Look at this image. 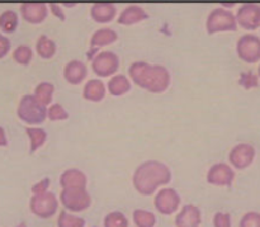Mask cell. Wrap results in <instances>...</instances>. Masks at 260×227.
<instances>
[{
    "mask_svg": "<svg viewBox=\"0 0 260 227\" xmlns=\"http://www.w3.org/2000/svg\"><path fill=\"white\" fill-rule=\"evenodd\" d=\"M236 52L243 61L256 63L260 61V37L253 33L243 35L236 43Z\"/></svg>",
    "mask_w": 260,
    "mask_h": 227,
    "instance_id": "7",
    "label": "cell"
},
{
    "mask_svg": "<svg viewBox=\"0 0 260 227\" xmlns=\"http://www.w3.org/2000/svg\"><path fill=\"white\" fill-rule=\"evenodd\" d=\"M58 227H85V220L81 217H78L75 215L61 211L60 216L57 218Z\"/></svg>",
    "mask_w": 260,
    "mask_h": 227,
    "instance_id": "27",
    "label": "cell"
},
{
    "mask_svg": "<svg viewBox=\"0 0 260 227\" xmlns=\"http://www.w3.org/2000/svg\"><path fill=\"white\" fill-rule=\"evenodd\" d=\"M147 18H149V14L144 8L139 7V5H128L118 15L117 22L122 25H132L141 22V20L147 19Z\"/></svg>",
    "mask_w": 260,
    "mask_h": 227,
    "instance_id": "17",
    "label": "cell"
},
{
    "mask_svg": "<svg viewBox=\"0 0 260 227\" xmlns=\"http://www.w3.org/2000/svg\"><path fill=\"white\" fill-rule=\"evenodd\" d=\"M154 205L161 215H172L180 206L179 193L173 188H162L155 197Z\"/></svg>",
    "mask_w": 260,
    "mask_h": 227,
    "instance_id": "10",
    "label": "cell"
},
{
    "mask_svg": "<svg viewBox=\"0 0 260 227\" xmlns=\"http://www.w3.org/2000/svg\"><path fill=\"white\" fill-rule=\"evenodd\" d=\"M172 180V172L164 163L157 160H147L136 168L132 177L134 187L140 194L151 196L160 185H165Z\"/></svg>",
    "mask_w": 260,
    "mask_h": 227,
    "instance_id": "1",
    "label": "cell"
},
{
    "mask_svg": "<svg viewBox=\"0 0 260 227\" xmlns=\"http://www.w3.org/2000/svg\"><path fill=\"white\" fill-rule=\"evenodd\" d=\"M91 68L98 76L107 78L113 74L119 68V57L112 51H102L96 53L91 60Z\"/></svg>",
    "mask_w": 260,
    "mask_h": 227,
    "instance_id": "8",
    "label": "cell"
},
{
    "mask_svg": "<svg viewBox=\"0 0 260 227\" xmlns=\"http://www.w3.org/2000/svg\"><path fill=\"white\" fill-rule=\"evenodd\" d=\"M88 75V68L85 63L80 60L69 61L63 69V76L65 80L71 85H78Z\"/></svg>",
    "mask_w": 260,
    "mask_h": 227,
    "instance_id": "16",
    "label": "cell"
},
{
    "mask_svg": "<svg viewBox=\"0 0 260 227\" xmlns=\"http://www.w3.org/2000/svg\"><path fill=\"white\" fill-rule=\"evenodd\" d=\"M29 208L33 215L46 220V218L52 217L57 212L58 200L55 193L52 192L33 194L32 198H30Z\"/></svg>",
    "mask_w": 260,
    "mask_h": 227,
    "instance_id": "6",
    "label": "cell"
},
{
    "mask_svg": "<svg viewBox=\"0 0 260 227\" xmlns=\"http://www.w3.org/2000/svg\"><path fill=\"white\" fill-rule=\"evenodd\" d=\"M47 118H50V121H65L69 118V113L61 104L53 103L47 111Z\"/></svg>",
    "mask_w": 260,
    "mask_h": 227,
    "instance_id": "31",
    "label": "cell"
},
{
    "mask_svg": "<svg viewBox=\"0 0 260 227\" xmlns=\"http://www.w3.org/2000/svg\"><path fill=\"white\" fill-rule=\"evenodd\" d=\"M118 40V35H117V32L114 29H112V28H99V29H96L95 32L93 33V36H91V40H90V52L88 53V58L89 60H93L94 58V52H96V50H98L99 47H103V46H107V45H111V43L116 42V41Z\"/></svg>",
    "mask_w": 260,
    "mask_h": 227,
    "instance_id": "14",
    "label": "cell"
},
{
    "mask_svg": "<svg viewBox=\"0 0 260 227\" xmlns=\"http://www.w3.org/2000/svg\"><path fill=\"white\" fill-rule=\"evenodd\" d=\"M36 51L42 58H52L57 51L55 41L48 38L46 35H41L36 42Z\"/></svg>",
    "mask_w": 260,
    "mask_h": 227,
    "instance_id": "22",
    "label": "cell"
},
{
    "mask_svg": "<svg viewBox=\"0 0 260 227\" xmlns=\"http://www.w3.org/2000/svg\"><path fill=\"white\" fill-rule=\"evenodd\" d=\"M60 184L62 188H71V187H84L86 188L88 184V178L81 170L70 168L65 170L60 177Z\"/></svg>",
    "mask_w": 260,
    "mask_h": 227,
    "instance_id": "19",
    "label": "cell"
},
{
    "mask_svg": "<svg viewBox=\"0 0 260 227\" xmlns=\"http://www.w3.org/2000/svg\"><path fill=\"white\" fill-rule=\"evenodd\" d=\"M25 132H27L28 137L30 141V152H35L43 146V144L47 140V132L40 127H25Z\"/></svg>",
    "mask_w": 260,
    "mask_h": 227,
    "instance_id": "23",
    "label": "cell"
},
{
    "mask_svg": "<svg viewBox=\"0 0 260 227\" xmlns=\"http://www.w3.org/2000/svg\"><path fill=\"white\" fill-rule=\"evenodd\" d=\"M134 223L136 227H155L156 225V216L146 210H135L132 213Z\"/></svg>",
    "mask_w": 260,
    "mask_h": 227,
    "instance_id": "26",
    "label": "cell"
},
{
    "mask_svg": "<svg viewBox=\"0 0 260 227\" xmlns=\"http://www.w3.org/2000/svg\"><path fill=\"white\" fill-rule=\"evenodd\" d=\"M128 74L136 85L151 93H162L170 85L169 70L161 65H150L145 61H135L128 68Z\"/></svg>",
    "mask_w": 260,
    "mask_h": 227,
    "instance_id": "2",
    "label": "cell"
},
{
    "mask_svg": "<svg viewBox=\"0 0 260 227\" xmlns=\"http://www.w3.org/2000/svg\"><path fill=\"white\" fill-rule=\"evenodd\" d=\"M53 91H55V86H53V84L48 83V81H42V83H40L35 88V93H33V95H35L36 99H37L38 102H41L43 106L47 107L48 104L52 102Z\"/></svg>",
    "mask_w": 260,
    "mask_h": 227,
    "instance_id": "25",
    "label": "cell"
},
{
    "mask_svg": "<svg viewBox=\"0 0 260 227\" xmlns=\"http://www.w3.org/2000/svg\"><path fill=\"white\" fill-rule=\"evenodd\" d=\"M94 227H95V226H94Z\"/></svg>",
    "mask_w": 260,
    "mask_h": 227,
    "instance_id": "40",
    "label": "cell"
},
{
    "mask_svg": "<svg viewBox=\"0 0 260 227\" xmlns=\"http://www.w3.org/2000/svg\"><path fill=\"white\" fill-rule=\"evenodd\" d=\"M84 99L90 102H101L106 96V85L99 79H90L83 90Z\"/></svg>",
    "mask_w": 260,
    "mask_h": 227,
    "instance_id": "20",
    "label": "cell"
},
{
    "mask_svg": "<svg viewBox=\"0 0 260 227\" xmlns=\"http://www.w3.org/2000/svg\"><path fill=\"white\" fill-rule=\"evenodd\" d=\"M10 50V41L9 38L5 37L4 35L0 33V58H3L4 56H7V53Z\"/></svg>",
    "mask_w": 260,
    "mask_h": 227,
    "instance_id": "35",
    "label": "cell"
},
{
    "mask_svg": "<svg viewBox=\"0 0 260 227\" xmlns=\"http://www.w3.org/2000/svg\"><path fill=\"white\" fill-rule=\"evenodd\" d=\"M238 24L244 29L255 30L260 27V5L243 4L236 13Z\"/></svg>",
    "mask_w": 260,
    "mask_h": 227,
    "instance_id": "11",
    "label": "cell"
},
{
    "mask_svg": "<svg viewBox=\"0 0 260 227\" xmlns=\"http://www.w3.org/2000/svg\"><path fill=\"white\" fill-rule=\"evenodd\" d=\"M259 76L254 74L253 71H246V73H241L240 78H239V85L243 86L244 89L249 90V89L258 88L259 86Z\"/></svg>",
    "mask_w": 260,
    "mask_h": 227,
    "instance_id": "30",
    "label": "cell"
},
{
    "mask_svg": "<svg viewBox=\"0 0 260 227\" xmlns=\"http://www.w3.org/2000/svg\"><path fill=\"white\" fill-rule=\"evenodd\" d=\"M20 14L30 24H40L47 18L48 8L43 3H23L20 5Z\"/></svg>",
    "mask_w": 260,
    "mask_h": 227,
    "instance_id": "13",
    "label": "cell"
},
{
    "mask_svg": "<svg viewBox=\"0 0 260 227\" xmlns=\"http://www.w3.org/2000/svg\"><path fill=\"white\" fill-rule=\"evenodd\" d=\"M255 155V147L253 145L243 142V144L235 145L231 149L230 154H229V160H230L231 165L236 169H246L253 164Z\"/></svg>",
    "mask_w": 260,
    "mask_h": 227,
    "instance_id": "9",
    "label": "cell"
},
{
    "mask_svg": "<svg viewBox=\"0 0 260 227\" xmlns=\"http://www.w3.org/2000/svg\"><path fill=\"white\" fill-rule=\"evenodd\" d=\"M50 10L52 12V14L55 15V17L58 18V19L65 20V14H63V12H62V9L60 8V5L50 4Z\"/></svg>",
    "mask_w": 260,
    "mask_h": 227,
    "instance_id": "36",
    "label": "cell"
},
{
    "mask_svg": "<svg viewBox=\"0 0 260 227\" xmlns=\"http://www.w3.org/2000/svg\"><path fill=\"white\" fill-rule=\"evenodd\" d=\"M208 35H215L217 32H228V30L238 29V20L236 15L233 12L223 8H215L208 14L207 22H206Z\"/></svg>",
    "mask_w": 260,
    "mask_h": 227,
    "instance_id": "5",
    "label": "cell"
},
{
    "mask_svg": "<svg viewBox=\"0 0 260 227\" xmlns=\"http://www.w3.org/2000/svg\"><path fill=\"white\" fill-rule=\"evenodd\" d=\"M19 25V18L14 10H4L0 14V29L4 33H13Z\"/></svg>",
    "mask_w": 260,
    "mask_h": 227,
    "instance_id": "24",
    "label": "cell"
},
{
    "mask_svg": "<svg viewBox=\"0 0 260 227\" xmlns=\"http://www.w3.org/2000/svg\"><path fill=\"white\" fill-rule=\"evenodd\" d=\"M60 201L63 207L70 212H81L88 210L91 205L90 193L84 187L62 188Z\"/></svg>",
    "mask_w": 260,
    "mask_h": 227,
    "instance_id": "4",
    "label": "cell"
},
{
    "mask_svg": "<svg viewBox=\"0 0 260 227\" xmlns=\"http://www.w3.org/2000/svg\"><path fill=\"white\" fill-rule=\"evenodd\" d=\"M15 227H28V226H27V223H25V222H20L19 225H17Z\"/></svg>",
    "mask_w": 260,
    "mask_h": 227,
    "instance_id": "38",
    "label": "cell"
},
{
    "mask_svg": "<svg viewBox=\"0 0 260 227\" xmlns=\"http://www.w3.org/2000/svg\"><path fill=\"white\" fill-rule=\"evenodd\" d=\"M128 220L124 213L113 211L104 217V227H128Z\"/></svg>",
    "mask_w": 260,
    "mask_h": 227,
    "instance_id": "29",
    "label": "cell"
},
{
    "mask_svg": "<svg viewBox=\"0 0 260 227\" xmlns=\"http://www.w3.org/2000/svg\"><path fill=\"white\" fill-rule=\"evenodd\" d=\"M47 111L46 106L36 99L35 95H23L18 104L17 114L23 122L28 124H40L47 118Z\"/></svg>",
    "mask_w": 260,
    "mask_h": 227,
    "instance_id": "3",
    "label": "cell"
},
{
    "mask_svg": "<svg viewBox=\"0 0 260 227\" xmlns=\"http://www.w3.org/2000/svg\"><path fill=\"white\" fill-rule=\"evenodd\" d=\"M33 57V51L29 46L27 45H20L13 52V58H14L15 62H18L19 65L27 66L29 65V62L32 61Z\"/></svg>",
    "mask_w": 260,
    "mask_h": 227,
    "instance_id": "28",
    "label": "cell"
},
{
    "mask_svg": "<svg viewBox=\"0 0 260 227\" xmlns=\"http://www.w3.org/2000/svg\"><path fill=\"white\" fill-rule=\"evenodd\" d=\"M8 145V139H7V135H5L4 128L0 126V147H4Z\"/></svg>",
    "mask_w": 260,
    "mask_h": 227,
    "instance_id": "37",
    "label": "cell"
},
{
    "mask_svg": "<svg viewBox=\"0 0 260 227\" xmlns=\"http://www.w3.org/2000/svg\"><path fill=\"white\" fill-rule=\"evenodd\" d=\"M50 178H43L42 180H40L38 183H36L32 187V193L33 194H41V193L48 192V188H50Z\"/></svg>",
    "mask_w": 260,
    "mask_h": 227,
    "instance_id": "34",
    "label": "cell"
},
{
    "mask_svg": "<svg viewBox=\"0 0 260 227\" xmlns=\"http://www.w3.org/2000/svg\"><path fill=\"white\" fill-rule=\"evenodd\" d=\"M131 90V81L123 74H118L108 81V91L113 96H121Z\"/></svg>",
    "mask_w": 260,
    "mask_h": 227,
    "instance_id": "21",
    "label": "cell"
},
{
    "mask_svg": "<svg viewBox=\"0 0 260 227\" xmlns=\"http://www.w3.org/2000/svg\"><path fill=\"white\" fill-rule=\"evenodd\" d=\"M235 178V172L226 163H217L212 165L207 173V182L218 187H230Z\"/></svg>",
    "mask_w": 260,
    "mask_h": 227,
    "instance_id": "12",
    "label": "cell"
},
{
    "mask_svg": "<svg viewBox=\"0 0 260 227\" xmlns=\"http://www.w3.org/2000/svg\"><path fill=\"white\" fill-rule=\"evenodd\" d=\"M213 226L215 227H231L230 213L217 212L213 216Z\"/></svg>",
    "mask_w": 260,
    "mask_h": 227,
    "instance_id": "33",
    "label": "cell"
},
{
    "mask_svg": "<svg viewBox=\"0 0 260 227\" xmlns=\"http://www.w3.org/2000/svg\"><path fill=\"white\" fill-rule=\"evenodd\" d=\"M117 14V8L111 3H96L90 9V15L96 23H109L114 19Z\"/></svg>",
    "mask_w": 260,
    "mask_h": 227,
    "instance_id": "18",
    "label": "cell"
},
{
    "mask_svg": "<svg viewBox=\"0 0 260 227\" xmlns=\"http://www.w3.org/2000/svg\"><path fill=\"white\" fill-rule=\"evenodd\" d=\"M239 227H260V213L251 211L241 217Z\"/></svg>",
    "mask_w": 260,
    "mask_h": 227,
    "instance_id": "32",
    "label": "cell"
},
{
    "mask_svg": "<svg viewBox=\"0 0 260 227\" xmlns=\"http://www.w3.org/2000/svg\"><path fill=\"white\" fill-rule=\"evenodd\" d=\"M258 76L260 78V65H259V69H258Z\"/></svg>",
    "mask_w": 260,
    "mask_h": 227,
    "instance_id": "39",
    "label": "cell"
},
{
    "mask_svg": "<svg viewBox=\"0 0 260 227\" xmlns=\"http://www.w3.org/2000/svg\"><path fill=\"white\" fill-rule=\"evenodd\" d=\"M201 222H202V213L194 205H185L175 217L177 227H200Z\"/></svg>",
    "mask_w": 260,
    "mask_h": 227,
    "instance_id": "15",
    "label": "cell"
}]
</instances>
